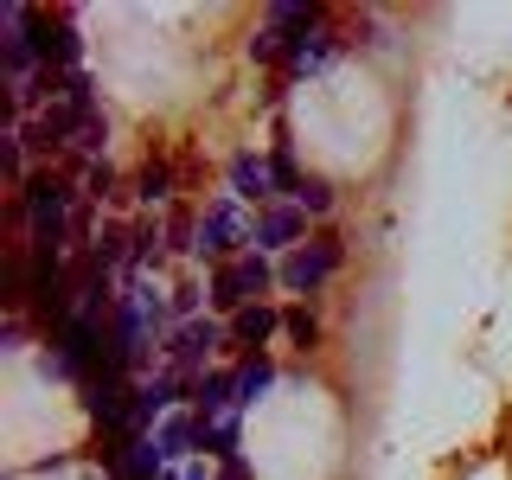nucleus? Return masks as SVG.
<instances>
[{
  "label": "nucleus",
  "instance_id": "obj_2",
  "mask_svg": "<svg viewBox=\"0 0 512 480\" xmlns=\"http://www.w3.org/2000/svg\"><path fill=\"white\" fill-rule=\"evenodd\" d=\"M276 288V263H269L263 250H250V256H237V263H224V269H212V308H224V314H244V308H256V301Z\"/></svg>",
  "mask_w": 512,
  "mask_h": 480
},
{
  "label": "nucleus",
  "instance_id": "obj_1",
  "mask_svg": "<svg viewBox=\"0 0 512 480\" xmlns=\"http://www.w3.org/2000/svg\"><path fill=\"white\" fill-rule=\"evenodd\" d=\"M71 199H84V192H71L64 173H32L20 186V212H26V231H32V250H64L71 244Z\"/></svg>",
  "mask_w": 512,
  "mask_h": 480
},
{
  "label": "nucleus",
  "instance_id": "obj_3",
  "mask_svg": "<svg viewBox=\"0 0 512 480\" xmlns=\"http://www.w3.org/2000/svg\"><path fill=\"white\" fill-rule=\"evenodd\" d=\"M256 250V224H244V212H237V199H212L205 205V218H199V256L212 269L224 263H237V256H250Z\"/></svg>",
  "mask_w": 512,
  "mask_h": 480
},
{
  "label": "nucleus",
  "instance_id": "obj_16",
  "mask_svg": "<svg viewBox=\"0 0 512 480\" xmlns=\"http://www.w3.org/2000/svg\"><path fill=\"white\" fill-rule=\"evenodd\" d=\"M269 173H276V192H288V199H295V192L308 186V180L295 173V160H288V148H276V154H269Z\"/></svg>",
  "mask_w": 512,
  "mask_h": 480
},
{
  "label": "nucleus",
  "instance_id": "obj_7",
  "mask_svg": "<svg viewBox=\"0 0 512 480\" xmlns=\"http://www.w3.org/2000/svg\"><path fill=\"white\" fill-rule=\"evenodd\" d=\"M301 224H308L301 205H269V212H256V250H263V256L301 250Z\"/></svg>",
  "mask_w": 512,
  "mask_h": 480
},
{
  "label": "nucleus",
  "instance_id": "obj_11",
  "mask_svg": "<svg viewBox=\"0 0 512 480\" xmlns=\"http://www.w3.org/2000/svg\"><path fill=\"white\" fill-rule=\"evenodd\" d=\"M276 384V365H269V352H244V365L231 372V391H237V410H250L256 397Z\"/></svg>",
  "mask_w": 512,
  "mask_h": 480
},
{
  "label": "nucleus",
  "instance_id": "obj_6",
  "mask_svg": "<svg viewBox=\"0 0 512 480\" xmlns=\"http://www.w3.org/2000/svg\"><path fill=\"white\" fill-rule=\"evenodd\" d=\"M231 199H237V205H256V212H269V199H276L269 154H237V160H231Z\"/></svg>",
  "mask_w": 512,
  "mask_h": 480
},
{
  "label": "nucleus",
  "instance_id": "obj_12",
  "mask_svg": "<svg viewBox=\"0 0 512 480\" xmlns=\"http://www.w3.org/2000/svg\"><path fill=\"white\" fill-rule=\"evenodd\" d=\"M135 199L141 205H167L173 199V167H167V160H148V167L135 173Z\"/></svg>",
  "mask_w": 512,
  "mask_h": 480
},
{
  "label": "nucleus",
  "instance_id": "obj_9",
  "mask_svg": "<svg viewBox=\"0 0 512 480\" xmlns=\"http://www.w3.org/2000/svg\"><path fill=\"white\" fill-rule=\"evenodd\" d=\"M333 52H340V39H333L327 26H314L308 39L288 45V64H282V71H288V77H314V71H327V58H333Z\"/></svg>",
  "mask_w": 512,
  "mask_h": 480
},
{
  "label": "nucleus",
  "instance_id": "obj_8",
  "mask_svg": "<svg viewBox=\"0 0 512 480\" xmlns=\"http://www.w3.org/2000/svg\"><path fill=\"white\" fill-rule=\"evenodd\" d=\"M276 327H282V308H269V301H256V308L231 314V346H244V352H263L269 340H276Z\"/></svg>",
  "mask_w": 512,
  "mask_h": 480
},
{
  "label": "nucleus",
  "instance_id": "obj_13",
  "mask_svg": "<svg viewBox=\"0 0 512 480\" xmlns=\"http://www.w3.org/2000/svg\"><path fill=\"white\" fill-rule=\"evenodd\" d=\"M84 199L90 205L116 199V167H109V160H90V167H84Z\"/></svg>",
  "mask_w": 512,
  "mask_h": 480
},
{
  "label": "nucleus",
  "instance_id": "obj_15",
  "mask_svg": "<svg viewBox=\"0 0 512 480\" xmlns=\"http://www.w3.org/2000/svg\"><path fill=\"white\" fill-rule=\"evenodd\" d=\"M295 205H301L308 218H327V212H333V186H327V180H308V186L295 192Z\"/></svg>",
  "mask_w": 512,
  "mask_h": 480
},
{
  "label": "nucleus",
  "instance_id": "obj_14",
  "mask_svg": "<svg viewBox=\"0 0 512 480\" xmlns=\"http://www.w3.org/2000/svg\"><path fill=\"white\" fill-rule=\"evenodd\" d=\"M282 327H288V340H295V346H320V320H314L308 308H288Z\"/></svg>",
  "mask_w": 512,
  "mask_h": 480
},
{
  "label": "nucleus",
  "instance_id": "obj_10",
  "mask_svg": "<svg viewBox=\"0 0 512 480\" xmlns=\"http://www.w3.org/2000/svg\"><path fill=\"white\" fill-rule=\"evenodd\" d=\"M148 442L160 448V461L173 468V461H186L192 448H199V416H192V410H186V416H167V423H160Z\"/></svg>",
  "mask_w": 512,
  "mask_h": 480
},
{
  "label": "nucleus",
  "instance_id": "obj_5",
  "mask_svg": "<svg viewBox=\"0 0 512 480\" xmlns=\"http://www.w3.org/2000/svg\"><path fill=\"white\" fill-rule=\"evenodd\" d=\"M231 340V327H218V320H180V327L160 340V352H167V365L180 378H199V365H205V352Z\"/></svg>",
  "mask_w": 512,
  "mask_h": 480
},
{
  "label": "nucleus",
  "instance_id": "obj_4",
  "mask_svg": "<svg viewBox=\"0 0 512 480\" xmlns=\"http://www.w3.org/2000/svg\"><path fill=\"white\" fill-rule=\"evenodd\" d=\"M340 256H346L340 237H314V244L288 250L276 263V288H288V295H320L333 282V269H340Z\"/></svg>",
  "mask_w": 512,
  "mask_h": 480
}]
</instances>
